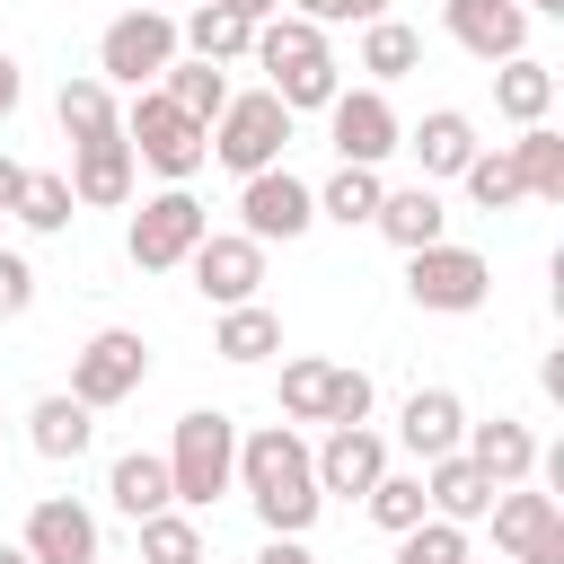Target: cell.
Masks as SVG:
<instances>
[{
    "instance_id": "cell-10",
    "label": "cell",
    "mask_w": 564,
    "mask_h": 564,
    "mask_svg": "<svg viewBox=\"0 0 564 564\" xmlns=\"http://www.w3.org/2000/svg\"><path fill=\"white\" fill-rule=\"evenodd\" d=\"M326 141H335V159H352V167H388L397 159V141H405V123H397V106H388V88H335L326 97Z\"/></svg>"
},
{
    "instance_id": "cell-20",
    "label": "cell",
    "mask_w": 564,
    "mask_h": 564,
    "mask_svg": "<svg viewBox=\"0 0 564 564\" xmlns=\"http://www.w3.org/2000/svg\"><path fill=\"white\" fill-rule=\"evenodd\" d=\"M458 449H467V458H476V467H485L494 485H529V476H538V458H546V449H538V432H529L520 414L467 423V441H458Z\"/></svg>"
},
{
    "instance_id": "cell-49",
    "label": "cell",
    "mask_w": 564,
    "mask_h": 564,
    "mask_svg": "<svg viewBox=\"0 0 564 564\" xmlns=\"http://www.w3.org/2000/svg\"><path fill=\"white\" fill-rule=\"evenodd\" d=\"M0 564H35V555H26V546H0Z\"/></svg>"
},
{
    "instance_id": "cell-21",
    "label": "cell",
    "mask_w": 564,
    "mask_h": 564,
    "mask_svg": "<svg viewBox=\"0 0 564 564\" xmlns=\"http://www.w3.org/2000/svg\"><path fill=\"white\" fill-rule=\"evenodd\" d=\"M88 441H97V414H88L70 388H53V397H35V405H26V449H35V458L70 467Z\"/></svg>"
},
{
    "instance_id": "cell-46",
    "label": "cell",
    "mask_w": 564,
    "mask_h": 564,
    "mask_svg": "<svg viewBox=\"0 0 564 564\" xmlns=\"http://www.w3.org/2000/svg\"><path fill=\"white\" fill-rule=\"evenodd\" d=\"M370 18H388V0H344V26H370Z\"/></svg>"
},
{
    "instance_id": "cell-39",
    "label": "cell",
    "mask_w": 564,
    "mask_h": 564,
    "mask_svg": "<svg viewBox=\"0 0 564 564\" xmlns=\"http://www.w3.org/2000/svg\"><path fill=\"white\" fill-rule=\"evenodd\" d=\"M388 564H467V529H458V520H432V511H423V520H414V529L397 538V555H388Z\"/></svg>"
},
{
    "instance_id": "cell-47",
    "label": "cell",
    "mask_w": 564,
    "mask_h": 564,
    "mask_svg": "<svg viewBox=\"0 0 564 564\" xmlns=\"http://www.w3.org/2000/svg\"><path fill=\"white\" fill-rule=\"evenodd\" d=\"M220 9H238V18H273L282 0H220Z\"/></svg>"
},
{
    "instance_id": "cell-7",
    "label": "cell",
    "mask_w": 564,
    "mask_h": 564,
    "mask_svg": "<svg viewBox=\"0 0 564 564\" xmlns=\"http://www.w3.org/2000/svg\"><path fill=\"white\" fill-rule=\"evenodd\" d=\"M203 229H212V212L194 203V185H159V194H141V212H132V229H123V256H132L141 273H176V264L203 247Z\"/></svg>"
},
{
    "instance_id": "cell-29",
    "label": "cell",
    "mask_w": 564,
    "mask_h": 564,
    "mask_svg": "<svg viewBox=\"0 0 564 564\" xmlns=\"http://www.w3.org/2000/svg\"><path fill=\"white\" fill-rule=\"evenodd\" d=\"M308 194H317V220H335V229H370V212H379L388 176H379V167L335 159V176H326V185H308Z\"/></svg>"
},
{
    "instance_id": "cell-22",
    "label": "cell",
    "mask_w": 564,
    "mask_h": 564,
    "mask_svg": "<svg viewBox=\"0 0 564 564\" xmlns=\"http://www.w3.org/2000/svg\"><path fill=\"white\" fill-rule=\"evenodd\" d=\"M397 150H414V167H423V185H441V176H458L467 159H476V123L458 115V106H432Z\"/></svg>"
},
{
    "instance_id": "cell-19",
    "label": "cell",
    "mask_w": 564,
    "mask_h": 564,
    "mask_svg": "<svg viewBox=\"0 0 564 564\" xmlns=\"http://www.w3.org/2000/svg\"><path fill=\"white\" fill-rule=\"evenodd\" d=\"M494 476L467 458V449H449V458H423V502H432V520H458V529H476L485 511H494Z\"/></svg>"
},
{
    "instance_id": "cell-45",
    "label": "cell",
    "mask_w": 564,
    "mask_h": 564,
    "mask_svg": "<svg viewBox=\"0 0 564 564\" xmlns=\"http://www.w3.org/2000/svg\"><path fill=\"white\" fill-rule=\"evenodd\" d=\"M18 97H26V79H18V62H9V53H0V123H9V115H18Z\"/></svg>"
},
{
    "instance_id": "cell-12",
    "label": "cell",
    "mask_w": 564,
    "mask_h": 564,
    "mask_svg": "<svg viewBox=\"0 0 564 564\" xmlns=\"http://www.w3.org/2000/svg\"><path fill=\"white\" fill-rule=\"evenodd\" d=\"M132 185H141V159H132V141H123V123L70 141V203H79V212H123Z\"/></svg>"
},
{
    "instance_id": "cell-37",
    "label": "cell",
    "mask_w": 564,
    "mask_h": 564,
    "mask_svg": "<svg viewBox=\"0 0 564 564\" xmlns=\"http://www.w3.org/2000/svg\"><path fill=\"white\" fill-rule=\"evenodd\" d=\"M300 53H326V26L291 18V9L256 18V44H247V62H256V70H273V62H300Z\"/></svg>"
},
{
    "instance_id": "cell-8",
    "label": "cell",
    "mask_w": 564,
    "mask_h": 564,
    "mask_svg": "<svg viewBox=\"0 0 564 564\" xmlns=\"http://www.w3.org/2000/svg\"><path fill=\"white\" fill-rule=\"evenodd\" d=\"M141 379H150V344H141L132 326H97V335L70 352V397H79L88 414L141 397Z\"/></svg>"
},
{
    "instance_id": "cell-9",
    "label": "cell",
    "mask_w": 564,
    "mask_h": 564,
    "mask_svg": "<svg viewBox=\"0 0 564 564\" xmlns=\"http://www.w3.org/2000/svg\"><path fill=\"white\" fill-rule=\"evenodd\" d=\"M238 229H247L256 247H291V238H308V229H317V194H308V176H291V167H256V176H238Z\"/></svg>"
},
{
    "instance_id": "cell-44",
    "label": "cell",
    "mask_w": 564,
    "mask_h": 564,
    "mask_svg": "<svg viewBox=\"0 0 564 564\" xmlns=\"http://www.w3.org/2000/svg\"><path fill=\"white\" fill-rule=\"evenodd\" d=\"M291 18H308V26H344V0H282Z\"/></svg>"
},
{
    "instance_id": "cell-28",
    "label": "cell",
    "mask_w": 564,
    "mask_h": 564,
    "mask_svg": "<svg viewBox=\"0 0 564 564\" xmlns=\"http://www.w3.org/2000/svg\"><path fill=\"white\" fill-rule=\"evenodd\" d=\"M264 88H273L291 115H326V97L344 88V62H335V44H326V53H300V62H273Z\"/></svg>"
},
{
    "instance_id": "cell-15",
    "label": "cell",
    "mask_w": 564,
    "mask_h": 564,
    "mask_svg": "<svg viewBox=\"0 0 564 564\" xmlns=\"http://www.w3.org/2000/svg\"><path fill=\"white\" fill-rule=\"evenodd\" d=\"M308 467H317V494L335 502H361L370 485H379V467H388V441L370 432V423H326V441L308 449Z\"/></svg>"
},
{
    "instance_id": "cell-35",
    "label": "cell",
    "mask_w": 564,
    "mask_h": 564,
    "mask_svg": "<svg viewBox=\"0 0 564 564\" xmlns=\"http://www.w3.org/2000/svg\"><path fill=\"white\" fill-rule=\"evenodd\" d=\"M18 229H35V238H62L70 220H79V203H70V176H44V167H26V194H18V212H9Z\"/></svg>"
},
{
    "instance_id": "cell-30",
    "label": "cell",
    "mask_w": 564,
    "mask_h": 564,
    "mask_svg": "<svg viewBox=\"0 0 564 564\" xmlns=\"http://www.w3.org/2000/svg\"><path fill=\"white\" fill-rule=\"evenodd\" d=\"M150 88H167V97H176V106H185L203 132H212V115L229 106V70H220V62H194V53H176V62H167Z\"/></svg>"
},
{
    "instance_id": "cell-18",
    "label": "cell",
    "mask_w": 564,
    "mask_h": 564,
    "mask_svg": "<svg viewBox=\"0 0 564 564\" xmlns=\"http://www.w3.org/2000/svg\"><path fill=\"white\" fill-rule=\"evenodd\" d=\"M370 229L397 247V256H414V247H432V238H449V203H441V185H388L379 194V212H370Z\"/></svg>"
},
{
    "instance_id": "cell-34",
    "label": "cell",
    "mask_w": 564,
    "mask_h": 564,
    "mask_svg": "<svg viewBox=\"0 0 564 564\" xmlns=\"http://www.w3.org/2000/svg\"><path fill=\"white\" fill-rule=\"evenodd\" d=\"M361 511H370V529H388V538H405L432 502H423V467H379V485L361 494Z\"/></svg>"
},
{
    "instance_id": "cell-52",
    "label": "cell",
    "mask_w": 564,
    "mask_h": 564,
    "mask_svg": "<svg viewBox=\"0 0 564 564\" xmlns=\"http://www.w3.org/2000/svg\"><path fill=\"white\" fill-rule=\"evenodd\" d=\"M97 564H106V555H97Z\"/></svg>"
},
{
    "instance_id": "cell-26",
    "label": "cell",
    "mask_w": 564,
    "mask_h": 564,
    "mask_svg": "<svg viewBox=\"0 0 564 564\" xmlns=\"http://www.w3.org/2000/svg\"><path fill=\"white\" fill-rule=\"evenodd\" d=\"M106 502H115L123 520L167 511V502H176V494H167V458H159V449H123V458L106 467Z\"/></svg>"
},
{
    "instance_id": "cell-13",
    "label": "cell",
    "mask_w": 564,
    "mask_h": 564,
    "mask_svg": "<svg viewBox=\"0 0 564 564\" xmlns=\"http://www.w3.org/2000/svg\"><path fill=\"white\" fill-rule=\"evenodd\" d=\"M185 273H194V291H203L212 308H238V300L264 291V247H256L247 229H203V247L185 256Z\"/></svg>"
},
{
    "instance_id": "cell-31",
    "label": "cell",
    "mask_w": 564,
    "mask_h": 564,
    "mask_svg": "<svg viewBox=\"0 0 564 564\" xmlns=\"http://www.w3.org/2000/svg\"><path fill=\"white\" fill-rule=\"evenodd\" d=\"M53 123H62V141H88V132H115L123 106H115V88H106L97 70H79V79H62V97H53Z\"/></svg>"
},
{
    "instance_id": "cell-5",
    "label": "cell",
    "mask_w": 564,
    "mask_h": 564,
    "mask_svg": "<svg viewBox=\"0 0 564 564\" xmlns=\"http://www.w3.org/2000/svg\"><path fill=\"white\" fill-rule=\"evenodd\" d=\"M176 53H185V44H176V9L141 0V9L106 18V35H97V79H106V88H150Z\"/></svg>"
},
{
    "instance_id": "cell-32",
    "label": "cell",
    "mask_w": 564,
    "mask_h": 564,
    "mask_svg": "<svg viewBox=\"0 0 564 564\" xmlns=\"http://www.w3.org/2000/svg\"><path fill=\"white\" fill-rule=\"evenodd\" d=\"M511 159H520V194L529 203H564V132L555 123H520Z\"/></svg>"
},
{
    "instance_id": "cell-41",
    "label": "cell",
    "mask_w": 564,
    "mask_h": 564,
    "mask_svg": "<svg viewBox=\"0 0 564 564\" xmlns=\"http://www.w3.org/2000/svg\"><path fill=\"white\" fill-rule=\"evenodd\" d=\"M26 308H35V264H26L18 247H0V326L26 317Z\"/></svg>"
},
{
    "instance_id": "cell-6",
    "label": "cell",
    "mask_w": 564,
    "mask_h": 564,
    "mask_svg": "<svg viewBox=\"0 0 564 564\" xmlns=\"http://www.w3.org/2000/svg\"><path fill=\"white\" fill-rule=\"evenodd\" d=\"M405 300H414L423 317H476V308L494 300V264H485L476 247L432 238V247L405 256Z\"/></svg>"
},
{
    "instance_id": "cell-51",
    "label": "cell",
    "mask_w": 564,
    "mask_h": 564,
    "mask_svg": "<svg viewBox=\"0 0 564 564\" xmlns=\"http://www.w3.org/2000/svg\"><path fill=\"white\" fill-rule=\"evenodd\" d=\"M159 9H167V0H159Z\"/></svg>"
},
{
    "instance_id": "cell-33",
    "label": "cell",
    "mask_w": 564,
    "mask_h": 564,
    "mask_svg": "<svg viewBox=\"0 0 564 564\" xmlns=\"http://www.w3.org/2000/svg\"><path fill=\"white\" fill-rule=\"evenodd\" d=\"M458 185H467L476 212H511V203H529V194H520V159H511V141H494V150L476 141V159L458 167Z\"/></svg>"
},
{
    "instance_id": "cell-42",
    "label": "cell",
    "mask_w": 564,
    "mask_h": 564,
    "mask_svg": "<svg viewBox=\"0 0 564 564\" xmlns=\"http://www.w3.org/2000/svg\"><path fill=\"white\" fill-rule=\"evenodd\" d=\"M256 564H317V555H308V538H264Z\"/></svg>"
},
{
    "instance_id": "cell-23",
    "label": "cell",
    "mask_w": 564,
    "mask_h": 564,
    "mask_svg": "<svg viewBox=\"0 0 564 564\" xmlns=\"http://www.w3.org/2000/svg\"><path fill=\"white\" fill-rule=\"evenodd\" d=\"M176 44L194 53V62H247V44H256V18H238V9H220V0H194L185 18H176Z\"/></svg>"
},
{
    "instance_id": "cell-1",
    "label": "cell",
    "mask_w": 564,
    "mask_h": 564,
    "mask_svg": "<svg viewBox=\"0 0 564 564\" xmlns=\"http://www.w3.org/2000/svg\"><path fill=\"white\" fill-rule=\"evenodd\" d=\"M238 494L256 502L264 538H308L326 494H317V467H308V441L300 423H264V432H238Z\"/></svg>"
},
{
    "instance_id": "cell-11",
    "label": "cell",
    "mask_w": 564,
    "mask_h": 564,
    "mask_svg": "<svg viewBox=\"0 0 564 564\" xmlns=\"http://www.w3.org/2000/svg\"><path fill=\"white\" fill-rule=\"evenodd\" d=\"M485 520H494V555H502V564H564V502H555V494L502 485Z\"/></svg>"
},
{
    "instance_id": "cell-25",
    "label": "cell",
    "mask_w": 564,
    "mask_h": 564,
    "mask_svg": "<svg viewBox=\"0 0 564 564\" xmlns=\"http://www.w3.org/2000/svg\"><path fill=\"white\" fill-rule=\"evenodd\" d=\"M212 352H220V361H238V370H256V361H273V352H282V317H273L264 300H238V308H220Z\"/></svg>"
},
{
    "instance_id": "cell-24",
    "label": "cell",
    "mask_w": 564,
    "mask_h": 564,
    "mask_svg": "<svg viewBox=\"0 0 564 564\" xmlns=\"http://www.w3.org/2000/svg\"><path fill=\"white\" fill-rule=\"evenodd\" d=\"M494 115H502V123H546V115H555V70H546L538 53L494 62Z\"/></svg>"
},
{
    "instance_id": "cell-36",
    "label": "cell",
    "mask_w": 564,
    "mask_h": 564,
    "mask_svg": "<svg viewBox=\"0 0 564 564\" xmlns=\"http://www.w3.org/2000/svg\"><path fill=\"white\" fill-rule=\"evenodd\" d=\"M141 529V564H203V520L194 511H150V520H132Z\"/></svg>"
},
{
    "instance_id": "cell-27",
    "label": "cell",
    "mask_w": 564,
    "mask_h": 564,
    "mask_svg": "<svg viewBox=\"0 0 564 564\" xmlns=\"http://www.w3.org/2000/svg\"><path fill=\"white\" fill-rule=\"evenodd\" d=\"M352 70H361L370 88H388V79L423 70V35H414L405 18H370V26H361V53H352Z\"/></svg>"
},
{
    "instance_id": "cell-50",
    "label": "cell",
    "mask_w": 564,
    "mask_h": 564,
    "mask_svg": "<svg viewBox=\"0 0 564 564\" xmlns=\"http://www.w3.org/2000/svg\"><path fill=\"white\" fill-rule=\"evenodd\" d=\"M0 441H9V414H0Z\"/></svg>"
},
{
    "instance_id": "cell-16",
    "label": "cell",
    "mask_w": 564,
    "mask_h": 564,
    "mask_svg": "<svg viewBox=\"0 0 564 564\" xmlns=\"http://www.w3.org/2000/svg\"><path fill=\"white\" fill-rule=\"evenodd\" d=\"M35 564H97L106 546H97V511L79 502V494H44L35 511H26V538H18Z\"/></svg>"
},
{
    "instance_id": "cell-4",
    "label": "cell",
    "mask_w": 564,
    "mask_h": 564,
    "mask_svg": "<svg viewBox=\"0 0 564 564\" xmlns=\"http://www.w3.org/2000/svg\"><path fill=\"white\" fill-rule=\"evenodd\" d=\"M291 106L273 97V88H229V106L212 115V159L229 167V176H256V167H282V150H291Z\"/></svg>"
},
{
    "instance_id": "cell-3",
    "label": "cell",
    "mask_w": 564,
    "mask_h": 564,
    "mask_svg": "<svg viewBox=\"0 0 564 564\" xmlns=\"http://www.w3.org/2000/svg\"><path fill=\"white\" fill-rule=\"evenodd\" d=\"M123 141H132V159H141L150 176H167V185H194V176L212 167V132H203L167 88H132V106H123Z\"/></svg>"
},
{
    "instance_id": "cell-40",
    "label": "cell",
    "mask_w": 564,
    "mask_h": 564,
    "mask_svg": "<svg viewBox=\"0 0 564 564\" xmlns=\"http://www.w3.org/2000/svg\"><path fill=\"white\" fill-rule=\"evenodd\" d=\"M370 405H379L370 370H344V361H335V379H326V414H317V423H370Z\"/></svg>"
},
{
    "instance_id": "cell-17",
    "label": "cell",
    "mask_w": 564,
    "mask_h": 564,
    "mask_svg": "<svg viewBox=\"0 0 564 564\" xmlns=\"http://www.w3.org/2000/svg\"><path fill=\"white\" fill-rule=\"evenodd\" d=\"M467 441V405H458V388H405V405H397V449L423 467V458H449Z\"/></svg>"
},
{
    "instance_id": "cell-2",
    "label": "cell",
    "mask_w": 564,
    "mask_h": 564,
    "mask_svg": "<svg viewBox=\"0 0 564 564\" xmlns=\"http://www.w3.org/2000/svg\"><path fill=\"white\" fill-rule=\"evenodd\" d=\"M159 458H167V494H176V511H212V502L238 485V414H220V405H185Z\"/></svg>"
},
{
    "instance_id": "cell-48",
    "label": "cell",
    "mask_w": 564,
    "mask_h": 564,
    "mask_svg": "<svg viewBox=\"0 0 564 564\" xmlns=\"http://www.w3.org/2000/svg\"><path fill=\"white\" fill-rule=\"evenodd\" d=\"M520 9H529V18H564V0H520Z\"/></svg>"
},
{
    "instance_id": "cell-14",
    "label": "cell",
    "mask_w": 564,
    "mask_h": 564,
    "mask_svg": "<svg viewBox=\"0 0 564 564\" xmlns=\"http://www.w3.org/2000/svg\"><path fill=\"white\" fill-rule=\"evenodd\" d=\"M441 35L467 53V62H511V53H529V9L520 0H441Z\"/></svg>"
},
{
    "instance_id": "cell-43",
    "label": "cell",
    "mask_w": 564,
    "mask_h": 564,
    "mask_svg": "<svg viewBox=\"0 0 564 564\" xmlns=\"http://www.w3.org/2000/svg\"><path fill=\"white\" fill-rule=\"evenodd\" d=\"M18 194H26V159L0 150V212H18Z\"/></svg>"
},
{
    "instance_id": "cell-38",
    "label": "cell",
    "mask_w": 564,
    "mask_h": 564,
    "mask_svg": "<svg viewBox=\"0 0 564 564\" xmlns=\"http://www.w3.org/2000/svg\"><path fill=\"white\" fill-rule=\"evenodd\" d=\"M326 379H335V361H317V352H291L282 361V423H317L326 414Z\"/></svg>"
}]
</instances>
